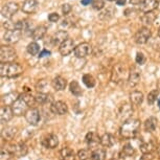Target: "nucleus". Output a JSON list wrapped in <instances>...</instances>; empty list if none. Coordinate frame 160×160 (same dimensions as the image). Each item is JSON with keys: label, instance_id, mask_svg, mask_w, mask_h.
Masks as SVG:
<instances>
[{"label": "nucleus", "instance_id": "0eeeda50", "mask_svg": "<svg viewBox=\"0 0 160 160\" xmlns=\"http://www.w3.org/2000/svg\"><path fill=\"white\" fill-rule=\"evenodd\" d=\"M18 10H19V5L16 2H8L3 5L1 10V14H2V17L7 18V19H11L12 17L14 16L15 14L17 13Z\"/></svg>", "mask_w": 160, "mask_h": 160}, {"label": "nucleus", "instance_id": "a19ab883", "mask_svg": "<svg viewBox=\"0 0 160 160\" xmlns=\"http://www.w3.org/2000/svg\"><path fill=\"white\" fill-rule=\"evenodd\" d=\"M135 61H136V63L138 65H143L144 63H146V57H144V55L142 52H137Z\"/></svg>", "mask_w": 160, "mask_h": 160}, {"label": "nucleus", "instance_id": "2f4dec72", "mask_svg": "<svg viewBox=\"0 0 160 160\" xmlns=\"http://www.w3.org/2000/svg\"><path fill=\"white\" fill-rule=\"evenodd\" d=\"M155 143L152 142V141H148V142H143L140 146V151L142 152V154H150L152 153L154 150H155Z\"/></svg>", "mask_w": 160, "mask_h": 160}, {"label": "nucleus", "instance_id": "3c124183", "mask_svg": "<svg viewBox=\"0 0 160 160\" xmlns=\"http://www.w3.org/2000/svg\"><path fill=\"white\" fill-rule=\"evenodd\" d=\"M158 154H159V156H160V144H159V147H158Z\"/></svg>", "mask_w": 160, "mask_h": 160}, {"label": "nucleus", "instance_id": "5701e85b", "mask_svg": "<svg viewBox=\"0 0 160 160\" xmlns=\"http://www.w3.org/2000/svg\"><path fill=\"white\" fill-rule=\"evenodd\" d=\"M51 85H52L53 89H55L56 91H62V90H64L66 88V86H67V81L62 77H56L52 80V82H51Z\"/></svg>", "mask_w": 160, "mask_h": 160}, {"label": "nucleus", "instance_id": "8fccbe9b", "mask_svg": "<svg viewBox=\"0 0 160 160\" xmlns=\"http://www.w3.org/2000/svg\"><path fill=\"white\" fill-rule=\"evenodd\" d=\"M158 37L160 38V26H159V28H158Z\"/></svg>", "mask_w": 160, "mask_h": 160}, {"label": "nucleus", "instance_id": "603ef678", "mask_svg": "<svg viewBox=\"0 0 160 160\" xmlns=\"http://www.w3.org/2000/svg\"><path fill=\"white\" fill-rule=\"evenodd\" d=\"M158 106H159V108H160V98H158Z\"/></svg>", "mask_w": 160, "mask_h": 160}, {"label": "nucleus", "instance_id": "5fc2aeb1", "mask_svg": "<svg viewBox=\"0 0 160 160\" xmlns=\"http://www.w3.org/2000/svg\"><path fill=\"white\" fill-rule=\"evenodd\" d=\"M108 1H113V0H108Z\"/></svg>", "mask_w": 160, "mask_h": 160}, {"label": "nucleus", "instance_id": "ddd939ff", "mask_svg": "<svg viewBox=\"0 0 160 160\" xmlns=\"http://www.w3.org/2000/svg\"><path fill=\"white\" fill-rule=\"evenodd\" d=\"M21 36H22V32L21 31H19V29H12V31L5 32L3 40L8 44H14L20 40Z\"/></svg>", "mask_w": 160, "mask_h": 160}, {"label": "nucleus", "instance_id": "c85d7f7f", "mask_svg": "<svg viewBox=\"0 0 160 160\" xmlns=\"http://www.w3.org/2000/svg\"><path fill=\"white\" fill-rule=\"evenodd\" d=\"M157 18V14L154 12H150V13H144L142 16H141V21L144 25H151L153 24V22H155Z\"/></svg>", "mask_w": 160, "mask_h": 160}, {"label": "nucleus", "instance_id": "a18cd8bd", "mask_svg": "<svg viewBox=\"0 0 160 160\" xmlns=\"http://www.w3.org/2000/svg\"><path fill=\"white\" fill-rule=\"evenodd\" d=\"M143 0H130V2H131V4H134V5H137V4H141V2H142Z\"/></svg>", "mask_w": 160, "mask_h": 160}, {"label": "nucleus", "instance_id": "bb28decb", "mask_svg": "<svg viewBox=\"0 0 160 160\" xmlns=\"http://www.w3.org/2000/svg\"><path fill=\"white\" fill-rule=\"evenodd\" d=\"M35 99H36V102L39 105H46L48 102H50V104H52L51 101H52V98H51L50 94H48V93H41L39 92L37 95L35 96Z\"/></svg>", "mask_w": 160, "mask_h": 160}, {"label": "nucleus", "instance_id": "4c0bfd02", "mask_svg": "<svg viewBox=\"0 0 160 160\" xmlns=\"http://www.w3.org/2000/svg\"><path fill=\"white\" fill-rule=\"evenodd\" d=\"M134 154V149L130 143H127L120 153V158H125V157H130Z\"/></svg>", "mask_w": 160, "mask_h": 160}, {"label": "nucleus", "instance_id": "37998d69", "mask_svg": "<svg viewBox=\"0 0 160 160\" xmlns=\"http://www.w3.org/2000/svg\"><path fill=\"white\" fill-rule=\"evenodd\" d=\"M59 18H60V16L57 13H51V14H49V16H48V20H49L50 22L55 23L59 20Z\"/></svg>", "mask_w": 160, "mask_h": 160}, {"label": "nucleus", "instance_id": "49530a36", "mask_svg": "<svg viewBox=\"0 0 160 160\" xmlns=\"http://www.w3.org/2000/svg\"><path fill=\"white\" fill-rule=\"evenodd\" d=\"M49 55H50L49 51H47V50H43V51H42V52H40V55H39V57H40V58H42V57L49 56Z\"/></svg>", "mask_w": 160, "mask_h": 160}, {"label": "nucleus", "instance_id": "e433bc0d", "mask_svg": "<svg viewBox=\"0 0 160 160\" xmlns=\"http://www.w3.org/2000/svg\"><path fill=\"white\" fill-rule=\"evenodd\" d=\"M36 89L41 93H46L47 90L49 89V84H48L46 80H41L38 82L37 86H36Z\"/></svg>", "mask_w": 160, "mask_h": 160}, {"label": "nucleus", "instance_id": "39448f33", "mask_svg": "<svg viewBox=\"0 0 160 160\" xmlns=\"http://www.w3.org/2000/svg\"><path fill=\"white\" fill-rule=\"evenodd\" d=\"M11 107H12V110H13V112H14V115H16V116L25 115L26 112L29 110L28 104L24 101L20 95L18 96V98L11 105Z\"/></svg>", "mask_w": 160, "mask_h": 160}, {"label": "nucleus", "instance_id": "09e8293b", "mask_svg": "<svg viewBox=\"0 0 160 160\" xmlns=\"http://www.w3.org/2000/svg\"><path fill=\"white\" fill-rule=\"evenodd\" d=\"M115 2H116V4L117 5H125L126 4V2H127V0H115Z\"/></svg>", "mask_w": 160, "mask_h": 160}, {"label": "nucleus", "instance_id": "58836bf2", "mask_svg": "<svg viewBox=\"0 0 160 160\" xmlns=\"http://www.w3.org/2000/svg\"><path fill=\"white\" fill-rule=\"evenodd\" d=\"M158 94H159V91L157 89L152 90V91H151L149 94H148V98H147L148 104H149V105H153L154 102H156L157 98H158Z\"/></svg>", "mask_w": 160, "mask_h": 160}, {"label": "nucleus", "instance_id": "a211bd4d", "mask_svg": "<svg viewBox=\"0 0 160 160\" xmlns=\"http://www.w3.org/2000/svg\"><path fill=\"white\" fill-rule=\"evenodd\" d=\"M132 112H133V109H132L131 105H129V104H123V105H122V106H119L118 111H117V114H118V117H119V118L125 119V122H126V120L130 119L129 117L131 116Z\"/></svg>", "mask_w": 160, "mask_h": 160}, {"label": "nucleus", "instance_id": "9b49d317", "mask_svg": "<svg viewBox=\"0 0 160 160\" xmlns=\"http://www.w3.org/2000/svg\"><path fill=\"white\" fill-rule=\"evenodd\" d=\"M75 47H77V46H75V44H74V41L72 40V39L68 38V39H66V40L63 42L61 45H60L59 51H60V53H61L62 56L65 57V56L70 55L72 51H74Z\"/></svg>", "mask_w": 160, "mask_h": 160}, {"label": "nucleus", "instance_id": "c03bdc74", "mask_svg": "<svg viewBox=\"0 0 160 160\" xmlns=\"http://www.w3.org/2000/svg\"><path fill=\"white\" fill-rule=\"evenodd\" d=\"M154 158V156L152 155V153L150 154H142V156L140 157V160H152Z\"/></svg>", "mask_w": 160, "mask_h": 160}, {"label": "nucleus", "instance_id": "f8f14e48", "mask_svg": "<svg viewBox=\"0 0 160 160\" xmlns=\"http://www.w3.org/2000/svg\"><path fill=\"white\" fill-rule=\"evenodd\" d=\"M40 111L37 108H31L25 114V119L29 125L32 126H37L39 122H40Z\"/></svg>", "mask_w": 160, "mask_h": 160}, {"label": "nucleus", "instance_id": "f03ea898", "mask_svg": "<svg viewBox=\"0 0 160 160\" xmlns=\"http://www.w3.org/2000/svg\"><path fill=\"white\" fill-rule=\"evenodd\" d=\"M23 72V68L18 63H1L0 74L3 78H17Z\"/></svg>", "mask_w": 160, "mask_h": 160}, {"label": "nucleus", "instance_id": "6e6552de", "mask_svg": "<svg viewBox=\"0 0 160 160\" xmlns=\"http://www.w3.org/2000/svg\"><path fill=\"white\" fill-rule=\"evenodd\" d=\"M50 111L56 115H65L68 112V106L62 101H57L50 104Z\"/></svg>", "mask_w": 160, "mask_h": 160}, {"label": "nucleus", "instance_id": "4468645a", "mask_svg": "<svg viewBox=\"0 0 160 160\" xmlns=\"http://www.w3.org/2000/svg\"><path fill=\"white\" fill-rule=\"evenodd\" d=\"M59 144V138L55 134H48L42 139V146L46 149L52 150L56 149Z\"/></svg>", "mask_w": 160, "mask_h": 160}, {"label": "nucleus", "instance_id": "20e7f679", "mask_svg": "<svg viewBox=\"0 0 160 160\" xmlns=\"http://www.w3.org/2000/svg\"><path fill=\"white\" fill-rule=\"evenodd\" d=\"M17 58V52L14 47L10 45H2L0 48V60L1 63H12Z\"/></svg>", "mask_w": 160, "mask_h": 160}, {"label": "nucleus", "instance_id": "f704fd0d", "mask_svg": "<svg viewBox=\"0 0 160 160\" xmlns=\"http://www.w3.org/2000/svg\"><path fill=\"white\" fill-rule=\"evenodd\" d=\"M83 83L88 88H92L95 86V78L91 74H84L83 75Z\"/></svg>", "mask_w": 160, "mask_h": 160}, {"label": "nucleus", "instance_id": "7c9ffc66", "mask_svg": "<svg viewBox=\"0 0 160 160\" xmlns=\"http://www.w3.org/2000/svg\"><path fill=\"white\" fill-rule=\"evenodd\" d=\"M69 90H70V92L75 96H78L83 93L82 88H81L80 84H78L77 81H72V82L69 84Z\"/></svg>", "mask_w": 160, "mask_h": 160}, {"label": "nucleus", "instance_id": "c9c22d12", "mask_svg": "<svg viewBox=\"0 0 160 160\" xmlns=\"http://www.w3.org/2000/svg\"><path fill=\"white\" fill-rule=\"evenodd\" d=\"M92 152L88 149H82L78 152V158L80 160H89L91 158Z\"/></svg>", "mask_w": 160, "mask_h": 160}, {"label": "nucleus", "instance_id": "473e14b6", "mask_svg": "<svg viewBox=\"0 0 160 160\" xmlns=\"http://www.w3.org/2000/svg\"><path fill=\"white\" fill-rule=\"evenodd\" d=\"M106 158V151L102 149H98L92 152L91 158L89 160H105Z\"/></svg>", "mask_w": 160, "mask_h": 160}, {"label": "nucleus", "instance_id": "2eb2a0df", "mask_svg": "<svg viewBox=\"0 0 160 160\" xmlns=\"http://www.w3.org/2000/svg\"><path fill=\"white\" fill-rule=\"evenodd\" d=\"M158 0H143L139 5V8L142 13H150V12H154L158 8Z\"/></svg>", "mask_w": 160, "mask_h": 160}, {"label": "nucleus", "instance_id": "dca6fc26", "mask_svg": "<svg viewBox=\"0 0 160 160\" xmlns=\"http://www.w3.org/2000/svg\"><path fill=\"white\" fill-rule=\"evenodd\" d=\"M140 81V71L137 67H132L129 72L128 83L130 87H135Z\"/></svg>", "mask_w": 160, "mask_h": 160}, {"label": "nucleus", "instance_id": "4be33fe9", "mask_svg": "<svg viewBox=\"0 0 160 160\" xmlns=\"http://www.w3.org/2000/svg\"><path fill=\"white\" fill-rule=\"evenodd\" d=\"M85 140L89 147H95L101 143V136H98V134L95 132H89L87 133Z\"/></svg>", "mask_w": 160, "mask_h": 160}, {"label": "nucleus", "instance_id": "79ce46f5", "mask_svg": "<svg viewBox=\"0 0 160 160\" xmlns=\"http://www.w3.org/2000/svg\"><path fill=\"white\" fill-rule=\"evenodd\" d=\"M70 12H71V5L70 4L65 3V4L62 5V13H63L64 16H65V15H68Z\"/></svg>", "mask_w": 160, "mask_h": 160}, {"label": "nucleus", "instance_id": "f257e3e1", "mask_svg": "<svg viewBox=\"0 0 160 160\" xmlns=\"http://www.w3.org/2000/svg\"><path fill=\"white\" fill-rule=\"evenodd\" d=\"M140 129V120L135 119V118H130L126 122H123V123L120 127V135L126 138V139H130L136 136V134L138 133Z\"/></svg>", "mask_w": 160, "mask_h": 160}, {"label": "nucleus", "instance_id": "7ed1b4c3", "mask_svg": "<svg viewBox=\"0 0 160 160\" xmlns=\"http://www.w3.org/2000/svg\"><path fill=\"white\" fill-rule=\"evenodd\" d=\"M129 78V72L127 70V68L125 67V65L122 64H117L114 66L112 74H111V80L114 83H120L123 82L126 78Z\"/></svg>", "mask_w": 160, "mask_h": 160}, {"label": "nucleus", "instance_id": "de8ad7c7", "mask_svg": "<svg viewBox=\"0 0 160 160\" xmlns=\"http://www.w3.org/2000/svg\"><path fill=\"white\" fill-rule=\"evenodd\" d=\"M92 2H93V0H82L81 3L83 5H89L90 3H92Z\"/></svg>", "mask_w": 160, "mask_h": 160}, {"label": "nucleus", "instance_id": "9d476101", "mask_svg": "<svg viewBox=\"0 0 160 160\" xmlns=\"http://www.w3.org/2000/svg\"><path fill=\"white\" fill-rule=\"evenodd\" d=\"M151 38V31L148 28H141L139 31L136 32L134 37V40L137 44L142 45L148 43V41Z\"/></svg>", "mask_w": 160, "mask_h": 160}, {"label": "nucleus", "instance_id": "423d86ee", "mask_svg": "<svg viewBox=\"0 0 160 160\" xmlns=\"http://www.w3.org/2000/svg\"><path fill=\"white\" fill-rule=\"evenodd\" d=\"M7 150L12 154V156H16V157H23L28 154V146L25 143L20 141V142L16 143H12L10 147L7 148Z\"/></svg>", "mask_w": 160, "mask_h": 160}, {"label": "nucleus", "instance_id": "cd10ccee", "mask_svg": "<svg viewBox=\"0 0 160 160\" xmlns=\"http://www.w3.org/2000/svg\"><path fill=\"white\" fill-rule=\"evenodd\" d=\"M66 39H68L67 32H65V31H59V32H57L55 35H53L52 42H53V44H55V45H57V44L61 45L63 42L66 40Z\"/></svg>", "mask_w": 160, "mask_h": 160}, {"label": "nucleus", "instance_id": "6ab92c4d", "mask_svg": "<svg viewBox=\"0 0 160 160\" xmlns=\"http://www.w3.org/2000/svg\"><path fill=\"white\" fill-rule=\"evenodd\" d=\"M38 8V1L37 0H25L22 3L21 10L25 14H32L37 11Z\"/></svg>", "mask_w": 160, "mask_h": 160}, {"label": "nucleus", "instance_id": "412c9836", "mask_svg": "<svg viewBox=\"0 0 160 160\" xmlns=\"http://www.w3.org/2000/svg\"><path fill=\"white\" fill-rule=\"evenodd\" d=\"M75 157L74 151L68 147L62 148L60 151V160H75Z\"/></svg>", "mask_w": 160, "mask_h": 160}, {"label": "nucleus", "instance_id": "ea45409f", "mask_svg": "<svg viewBox=\"0 0 160 160\" xmlns=\"http://www.w3.org/2000/svg\"><path fill=\"white\" fill-rule=\"evenodd\" d=\"M105 7V0H93L92 8L96 11H101Z\"/></svg>", "mask_w": 160, "mask_h": 160}, {"label": "nucleus", "instance_id": "393cba45", "mask_svg": "<svg viewBox=\"0 0 160 160\" xmlns=\"http://www.w3.org/2000/svg\"><path fill=\"white\" fill-rule=\"evenodd\" d=\"M46 32H47V28L46 26L44 25H40L38 28H36L34 31L32 32V37L34 39L35 41H38V40H41V39L44 38V36L46 35Z\"/></svg>", "mask_w": 160, "mask_h": 160}, {"label": "nucleus", "instance_id": "f3484780", "mask_svg": "<svg viewBox=\"0 0 160 160\" xmlns=\"http://www.w3.org/2000/svg\"><path fill=\"white\" fill-rule=\"evenodd\" d=\"M14 112L12 110V107L8 105L1 106V109H0V118H1V122L5 123L13 118Z\"/></svg>", "mask_w": 160, "mask_h": 160}, {"label": "nucleus", "instance_id": "aec40b11", "mask_svg": "<svg viewBox=\"0 0 160 160\" xmlns=\"http://www.w3.org/2000/svg\"><path fill=\"white\" fill-rule=\"evenodd\" d=\"M18 133V129L16 127H7L1 131V137L3 138L4 140L10 141L12 139H14L15 136Z\"/></svg>", "mask_w": 160, "mask_h": 160}, {"label": "nucleus", "instance_id": "a878e982", "mask_svg": "<svg viewBox=\"0 0 160 160\" xmlns=\"http://www.w3.org/2000/svg\"><path fill=\"white\" fill-rule=\"evenodd\" d=\"M157 125H158V120H157V118L154 116H151L144 122V130L149 133H152L156 130Z\"/></svg>", "mask_w": 160, "mask_h": 160}, {"label": "nucleus", "instance_id": "1a4fd4ad", "mask_svg": "<svg viewBox=\"0 0 160 160\" xmlns=\"http://www.w3.org/2000/svg\"><path fill=\"white\" fill-rule=\"evenodd\" d=\"M91 50H92V47L91 45L87 42H83V43L78 44L74 49V56L77 57L78 59H82V58H85V57L89 56L91 53Z\"/></svg>", "mask_w": 160, "mask_h": 160}, {"label": "nucleus", "instance_id": "864d4df0", "mask_svg": "<svg viewBox=\"0 0 160 160\" xmlns=\"http://www.w3.org/2000/svg\"><path fill=\"white\" fill-rule=\"evenodd\" d=\"M110 160H116V159H114V158H112V159H110Z\"/></svg>", "mask_w": 160, "mask_h": 160}, {"label": "nucleus", "instance_id": "b1692460", "mask_svg": "<svg viewBox=\"0 0 160 160\" xmlns=\"http://www.w3.org/2000/svg\"><path fill=\"white\" fill-rule=\"evenodd\" d=\"M143 93L140 91H133L130 93V102L133 106H139L143 102Z\"/></svg>", "mask_w": 160, "mask_h": 160}, {"label": "nucleus", "instance_id": "72a5a7b5", "mask_svg": "<svg viewBox=\"0 0 160 160\" xmlns=\"http://www.w3.org/2000/svg\"><path fill=\"white\" fill-rule=\"evenodd\" d=\"M28 52L29 55L32 56H37L39 53V51H40V46H39V44L37 42H31L28 45Z\"/></svg>", "mask_w": 160, "mask_h": 160}, {"label": "nucleus", "instance_id": "c756f323", "mask_svg": "<svg viewBox=\"0 0 160 160\" xmlns=\"http://www.w3.org/2000/svg\"><path fill=\"white\" fill-rule=\"evenodd\" d=\"M114 143H115V139H114V137L111 134L106 133V134H104L102 136H101L102 146H104L106 148H110V147H112Z\"/></svg>", "mask_w": 160, "mask_h": 160}]
</instances>
